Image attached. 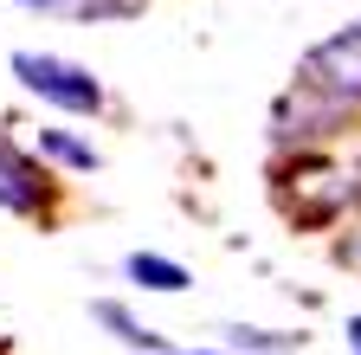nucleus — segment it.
I'll list each match as a JSON object with an SVG mask.
<instances>
[{"instance_id": "obj_1", "label": "nucleus", "mask_w": 361, "mask_h": 355, "mask_svg": "<svg viewBox=\"0 0 361 355\" xmlns=\"http://www.w3.org/2000/svg\"><path fill=\"white\" fill-rule=\"evenodd\" d=\"M303 91L336 110H361V32H336L303 59Z\"/></svg>"}, {"instance_id": "obj_2", "label": "nucleus", "mask_w": 361, "mask_h": 355, "mask_svg": "<svg viewBox=\"0 0 361 355\" xmlns=\"http://www.w3.org/2000/svg\"><path fill=\"white\" fill-rule=\"evenodd\" d=\"M13 71L32 97L45 104H65V110H97L104 104V84L90 78L84 65H65V59H45V52H13Z\"/></svg>"}, {"instance_id": "obj_3", "label": "nucleus", "mask_w": 361, "mask_h": 355, "mask_svg": "<svg viewBox=\"0 0 361 355\" xmlns=\"http://www.w3.org/2000/svg\"><path fill=\"white\" fill-rule=\"evenodd\" d=\"M0 207L7 213H39L45 207V174L32 162H20L13 149H0Z\"/></svg>"}, {"instance_id": "obj_4", "label": "nucleus", "mask_w": 361, "mask_h": 355, "mask_svg": "<svg viewBox=\"0 0 361 355\" xmlns=\"http://www.w3.org/2000/svg\"><path fill=\"white\" fill-rule=\"evenodd\" d=\"M129 278L142 291H188V272L174 258H155V252H129Z\"/></svg>"}, {"instance_id": "obj_5", "label": "nucleus", "mask_w": 361, "mask_h": 355, "mask_svg": "<svg viewBox=\"0 0 361 355\" xmlns=\"http://www.w3.org/2000/svg\"><path fill=\"white\" fill-rule=\"evenodd\" d=\"M97 323H110V330H116L123 342H135V349H161V336H155V330H142L123 303H97Z\"/></svg>"}, {"instance_id": "obj_6", "label": "nucleus", "mask_w": 361, "mask_h": 355, "mask_svg": "<svg viewBox=\"0 0 361 355\" xmlns=\"http://www.w3.org/2000/svg\"><path fill=\"white\" fill-rule=\"evenodd\" d=\"M39 149H45V155H59V162H71V168H97V155H90V143L65 136V129H45V136H39Z\"/></svg>"}, {"instance_id": "obj_7", "label": "nucleus", "mask_w": 361, "mask_h": 355, "mask_svg": "<svg viewBox=\"0 0 361 355\" xmlns=\"http://www.w3.org/2000/svg\"><path fill=\"white\" fill-rule=\"evenodd\" d=\"M233 342H239V349H290L297 336H271V330H233Z\"/></svg>"}, {"instance_id": "obj_8", "label": "nucleus", "mask_w": 361, "mask_h": 355, "mask_svg": "<svg viewBox=\"0 0 361 355\" xmlns=\"http://www.w3.org/2000/svg\"><path fill=\"white\" fill-rule=\"evenodd\" d=\"M342 252H348V265H361V233H355V239H348Z\"/></svg>"}, {"instance_id": "obj_9", "label": "nucleus", "mask_w": 361, "mask_h": 355, "mask_svg": "<svg viewBox=\"0 0 361 355\" xmlns=\"http://www.w3.org/2000/svg\"><path fill=\"white\" fill-rule=\"evenodd\" d=\"M348 342H355V355H361V317H348Z\"/></svg>"}, {"instance_id": "obj_10", "label": "nucleus", "mask_w": 361, "mask_h": 355, "mask_svg": "<svg viewBox=\"0 0 361 355\" xmlns=\"http://www.w3.org/2000/svg\"><path fill=\"white\" fill-rule=\"evenodd\" d=\"M20 7H59V0H20Z\"/></svg>"}, {"instance_id": "obj_11", "label": "nucleus", "mask_w": 361, "mask_h": 355, "mask_svg": "<svg viewBox=\"0 0 361 355\" xmlns=\"http://www.w3.org/2000/svg\"><path fill=\"white\" fill-rule=\"evenodd\" d=\"M188 355H194V349H188Z\"/></svg>"}, {"instance_id": "obj_12", "label": "nucleus", "mask_w": 361, "mask_h": 355, "mask_svg": "<svg viewBox=\"0 0 361 355\" xmlns=\"http://www.w3.org/2000/svg\"><path fill=\"white\" fill-rule=\"evenodd\" d=\"M355 32H361V26H355Z\"/></svg>"}]
</instances>
